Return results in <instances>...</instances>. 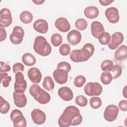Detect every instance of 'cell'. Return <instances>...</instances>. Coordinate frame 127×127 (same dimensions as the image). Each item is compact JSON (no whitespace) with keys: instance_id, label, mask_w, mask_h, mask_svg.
Masks as SVG:
<instances>
[{"instance_id":"6da1fadb","label":"cell","mask_w":127,"mask_h":127,"mask_svg":"<svg viewBox=\"0 0 127 127\" xmlns=\"http://www.w3.org/2000/svg\"><path fill=\"white\" fill-rule=\"evenodd\" d=\"M82 121V117L79 110L74 106L66 107L58 120V124L61 127H68L77 126Z\"/></svg>"},{"instance_id":"7a4b0ae2","label":"cell","mask_w":127,"mask_h":127,"mask_svg":"<svg viewBox=\"0 0 127 127\" xmlns=\"http://www.w3.org/2000/svg\"><path fill=\"white\" fill-rule=\"evenodd\" d=\"M94 51V47L92 44L86 43L83 46L82 49L72 51L69 55V58L73 62H85L92 56Z\"/></svg>"},{"instance_id":"3957f363","label":"cell","mask_w":127,"mask_h":127,"mask_svg":"<svg viewBox=\"0 0 127 127\" xmlns=\"http://www.w3.org/2000/svg\"><path fill=\"white\" fill-rule=\"evenodd\" d=\"M33 49L37 54L43 57L48 56L52 51L50 44L45 37L41 36H38L35 39Z\"/></svg>"},{"instance_id":"277c9868","label":"cell","mask_w":127,"mask_h":127,"mask_svg":"<svg viewBox=\"0 0 127 127\" xmlns=\"http://www.w3.org/2000/svg\"><path fill=\"white\" fill-rule=\"evenodd\" d=\"M10 117L14 127H25L27 126L26 120L22 113L18 109H14L10 113Z\"/></svg>"},{"instance_id":"5b68a950","label":"cell","mask_w":127,"mask_h":127,"mask_svg":"<svg viewBox=\"0 0 127 127\" xmlns=\"http://www.w3.org/2000/svg\"><path fill=\"white\" fill-rule=\"evenodd\" d=\"M102 91V86L98 82H88L84 87L85 93L89 96H99Z\"/></svg>"},{"instance_id":"8992f818","label":"cell","mask_w":127,"mask_h":127,"mask_svg":"<svg viewBox=\"0 0 127 127\" xmlns=\"http://www.w3.org/2000/svg\"><path fill=\"white\" fill-rule=\"evenodd\" d=\"M26 87L27 82L24 79L23 73L21 72H18L15 73L14 84V91L18 93H24Z\"/></svg>"},{"instance_id":"52a82bcc","label":"cell","mask_w":127,"mask_h":127,"mask_svg":"<svg viewBox=\"0 0 127 127\" xmlns=\"http://www.w3.org/2000/svg\"><path fill=\"white\" fill-rule=\"evenodd\" d=\"M24 36V31L22 28L16 26L13 28L12 32L9 36V39L13 44L18 45L22 42Z\"/></svg>"},{"instance_id":"ba28073f","label":"cell","mask_w":127,"mask_h":127,"mask_svg":"<svg viewBox=\"0 0 127 127\" xmlns=\"http://www.w3.org/2000/svg\"><path fill=\"white\" fill-rule=\"evenodd\" d=\"M118 114L119 107L115 105H109L105 110L104 117L108 122H113L116 120Z\"/></svg>"},{"instance_id":"9c48e42d","label":"cell","mask_w":127,"mask_h":127,"mask_svg":"<svg viewBox=\"0 0 127 127\" xmlns=\"http://www.w3.org/2000/svg\"><path fill=\"white\" fill-rule=\"evenodd\" d=\"M12 22V18L10 10L6 8L1 9L0 12V26L7 27L11 25Z\"/></svg>"},{"instance_id":"30bf717a","label":"cell","mask_w":127,"mask_h":127,"mask_svg":"<svg viewBox=\"0 0 127 127\" xmlns=\"http://www.w3.org/2000/svg\"><path fill=\"white\" fill-rule=\"evenodd\" d=\"M124 37L123 34L119 32H116L112 34L110 42L108 44V46L110 49L115 50L119 45L123 42Z\"/></svg>"},{"instance_id":"8fae6325","label":"cell","mask_w":127,"mask_h":127,"mask_svg":"<svg viewBox=\"0 0 127 127\" xmlns=\"http://www.w3.org/2000/svg\"><path fill=\"white\" fill-rule=\"evenodd\" d=\"M31 116L33 122L38 125L44 124L46 120L45 113L39 109H34L31 112Z\"/></svg>"},{"instance_id":"7c38bea8","label":"cell","mask_w":127,"mask_h":127,"mask_svg":"<svg viewBox=\"0 0 127 127\" xmlns=\"http://www.w3.org/2000/svg\"><path fill=\"white\" fill-rule=\"evenodd\" d=\"M105 14L108 20L111 23H116L119 21L120 16L118 9L115 7L107 8Z\"/></svg>"},{"instance_id":"4fadbf2b","label":"cell","mask_w":127,"mask_h":127,"mask_svg":"<svg viewBox=\"0 0 127 127\" xmlns=\"http://www.w3.org/2000/svg\"><path fill=\"white\" fill-rule=\"evenodd\" d=\"M53 75L56 82L60 84H64L67 81L68 72L64 69L57 68L53 72Z\"/></svg>"},{"instance_id":"5bb4252c","label":"cell","mask_w":127,"mask_h":127,"mask_svg":"<svg viewBox=\"0 0 127 127\" xmlns=\"http://www.w3.org/2000/svg\"><path fill=\"white\" fill-rule=\"evenodd\" d=\"M81 40V33L76 30H72L68 32L67 35V40L70 45L74 46L80 43Z\"/></svg>"},{"instance_id":"9a60e30c","label":"cell","mask_w":127,"mask_h":127,"mask_svg":"<svg viewBox=\"0 0 127 127\" xmlns=\"http://www.w3.org/2000/svg\"><path fill=\"white\" fill-rule=\"evenodd\" d=\"M27 75L30 81L34 83H39L41 80L42 73L40 70L36 67L30 68L28 70Z\"/></svg>"},{"instance_id":"2e32d148","label":"cell","mask_w":127,"mask_h":127,"mask_svg":"<svg viewBox=\"0 0 127 127\" xmlns=\"http://www.w3.org/2000/svg\"><path fill=\"white\" fill-rule=\"evenodd\" d=\"M58 95L64 101H69L73 98V93L71 89L66 86L62 87L59 89L58 91Z\"/></svg>"},{"instance_id":"e0dca14e","label":"cell","mask_w":127,"mask_h":127,"mask_svg":"<svg viewBox=\"0 0 127 127\" xmlns=\"http://www.w3.org/2000/svg\"><path fill=\"white\" fill-rule=\"evenodd\" d=\"M56 27L61 32H66L70 29V25L68 20L64 17L58 18L55 23Z\"/></svg>"},{"instance_id":"ac0fdd59","label":"cell","mask_w":127,"mask_h":127,"mask_svg":"<svg viewBox=\"0 0 127 127\" xmlns=\"http://www.w3.org/2000/svg\"><path fill=\"white\" fill-rule=\"evenodd\" d=\"M34 29L38 33L45 34L48 32V24L44 19H39L36 20L33 25Z\"/></svg>"},{"instance_id":"d6986e66","label":"cell","mask_w":127,"mask_h":127,"mask_svg":"<svg viewBox=\"0 0 127 127\" xmlns=\"http://www.w3.org/2000/svg\"><path fill=\"white\" fill-rule=\"evenodd\" d=\"M13 98L14 104L19 108L25 107L27 104V98L24 93H18L14 91L13 93Z\"/></svg>"},{"instance_id":"ffe728a7","label":"cell","mask_w":127,"mask_h":127,"mask_svg":"<svg viewBox=\"0 0 127 127\" xmlns=\"http://www.w3.org/2000/svg\"><path fill=\"white\" fill-rule=\"evenodd\" d=\"M105 32V29L102 24L97 21H94L91 24V32L92 36L98 38L99 36Z\"/></svg>"},{"instance_id":"44dd1931","label":"cell","mask_w":127,"mask_h":127,"mask_svg":"<svg viewBox=\"0 0 127 127\" xmlns=\"http://www.w3.org/2000/svg\"><path fill=\"white\" fill-rule=\"evenodd\" d=\"M34 99L41 104H46L50 102L51 96L50 94L42 88L38 94L34 97Z\"/></svg>"},{"instance_id":"7402d4cb","label":"cell","mask_w":127,"mask_h":127,"mask_svg":"<svg viewBox=\"0 0 127 127\" xmlns=\"http://www.w3.org/2000/svg\"><path fill=\"white\" fill-rule=\"evenodd\" d=\"M127 47L125 45H122L119 47L114 53L115 58L118 61L125 60L127 57Z\"/></svg>"},{"instance_id":"603a6c76","label":"cell","mask_w":127,"mask_h":127,"mask_svg":"<svg viewBox=\"0 0 127 127\" xmlns=\"http://www.w3.org/2000/svg\"><path fill=\"white\" fill-rule=\"evenodd\" d=\"M99 11L98 8L94 6L86 7L84 10L85 16L89 19H94L99 15Z\"/></svg>"},{"instance_id":"cb8c5ba5","label":"cell","mask_w":127,"mask_h":127,"mask_svg":"<svg viewBox=\"0 0 127 127\" xmlns=\"http://www.w3.org/2000/svg\"><path fill=\"white\" fill-rule=\"evenodd\" d=\"M22 61L23 63L28 66L33 65L36 62L35 57L29 53H25L22 57Z\"/></svg>"},{"instance_id":"d4e9b609","label":"cell","mask_w":127,"mask_h":127,"mask_svg":"<svg viewBox=\"0 0 127 127\" xmlns=\"http://www.w3.org/2000/svg\"><path fill=\"white\" fill-rule=\"evenodd\" d=\"M20 20L24 24H29L33 20L32 14L29 11H23L20 14Z\"/></svg>"},{"instance_id":"484cf974","label":"cell","mask_w":127,"mask_h":127,"mask_svg":"<svg viewBox=\"0 0 127 127\" xmlns=\"http://www.w3.org/2000/svg\"><path fill=\"white\" fill-rule=\"evenodd\" d=\"M43 86L44 88L48 91H52L55 87L54 80L51 76H46L43 82Z\"/></svg>"},{"instance_id":"4316f807","label":"cell","mask_w":127,"mask_h":127,"mask_svg":"<svg viewBox=\"0 0 127 127\" xmlns=\"http://www.w3.org/2000/svg\"><path fill=\"white\" fill-rule=\"evenodd\" d=\"M10 109V105L1 96L0 99V112L1 114H6Z\"/></svg>"},{"instance_id":"83f0119b","label":"cell","mask_w":127,"mask_h":127,"mask_svg":"<svg viewBox=\"0 0 127 127\" xmlns=\"http://www.w3.org/2000/svg\"><path fill=\"white\" fill-rule=\"evenodd\" d=\"M99 43L102 45H106L109 44L111 39V35L108 32H104L101 33L98 38Z\"/></svg>"},{"instance_id":"f1b7e54d","label":"cell","mask_w":127,"mask_h":127,"mask_svg":"<svg viewBox=\"0 0 127 127\" xmlns=\"http://www.w3.org/2000/svg\"><path fill=\"white\" fill-rule=\"evenodd\" d=\"M100 80L104 85H108L112 82L113 77L110 72L104 71L101 73Z\"/></svg>"},{"instance_id":"f546056e","label":"cell","mask_w":127,"mask_h":127,"mask_svg":"<svg viewBox=\"0 0 127 127\" xmlns=\"http://www.w3.org/2000/svg\"><path fill=\"white\" fill-rule=\"evenodd\" d=\"M51 41L53 46L58 47L62 44L63 42V38L61 34L59 33H54L51 36Z\"/></svg>"},{"instance_id":"4dcf8cb0","label":"cell","mask_w":127,"mask_h":127,"mask_svg":"<svg viewBox=\"0 0 127 127\" xmlns=\"http://www.w3.org/2000/svg\"><path fill=\"white\" fill-rule=\"evenodd\" d=\"M110 72L112 76L113 79H116L120 77L122 74V69L120 65L116 64L113 65L111 70Z\"/></svg>"},{"instance_id":"1f68e13d","label":"cell","mask_w":127,"mask_h":127,"mask_svg":"<svg viewBox=\"0 0 127 127\" xmlns=\"http://www.w3.org/2000/svg\"><path fill=\"white\" fill-rule=\"evenodd\" d=\"M89 104L92 108L94 109H98L102 105L101 99L98 97H93L90 99Z\"/></svg>"},{"instance_id":"d6a6232c","label":"cell","mask_w":127,"mask_h":127,"mask_svg":"<svg viewBox=\"0 0 127 127\" xmlns=\"http://www.w3.org/2000/svg\"><path fill=\"white\" fill-rule=\"evenodd\" d=\"M87 22L83 18H79L76 20L75 23V27L79 30H84L87 27Z\"/></svg>"},{"instance_id":"836d02e7","label":"cell","mask_w":127,"mask_h":127,"mask_svg":"<svg viewBox=\"0 0 127 127\" xmlns=\"http://www.w3.org/2000/svg\"><path fill=\"white\" fill-rule=\"evenodd\" d=\"M0 79L1 83L4 87H7L9 85V82L11 80V76L8 75L6 72H0Z\"/></svg>"},{"instance_id":"e575fe53","label":"cell","mask_w":127,"mask_h":127,"mask_svg":"<svg viewBox=\"0 0 127 127\" xmlns=\"http://www.w3.org/2000/svg\"><path fill=\"white\" fill-rule=\"evenodd\" d=\"M113 66V62L111 60H106L103 61L101 65V69L104 71L109 72Z\"/></svg>"},{"instance_id":"d590c367","label":"cell","mask_w":127,"mask_h":127,"mask_svg":"<svg viewBox=\"0 0 127 127\" xmlns=\"http://www.w3.org/2000/svg\"><path fill=\"white\" fill-rule=\"evenodd\" d=\"M86 82V78L83 75H78L74 79V85L77 87H81Z\"/></svg>"},{"instance_id":"8d00e7d4","label":"cell","mask_w":127,"mask_h":127,"mask_svg":"<svg viewBox=\"0 0 127 127\" xmlns=\"http://www.w3.org/2000/svg\"><path fill=\"white\" fill-rule=\"evenodd\" d=\"M75 102L77 105L80 107H85L87 104L88 100L85 96L83 95H79L76 97Z\"/></svg>"},{"instance_id":"74e56055","label":"cell","mask_w":127,"mask_h":127,"mask_svg":"<svg viewBox=\"0 0 127 127\" xmlns=\"http://www.w3.org/2000/svg\"><path fill=\"white\" fill-rule=\"evenodd\" d=\"M41 89L42 88L38 84H34L30 87L29 91L31 95L34 98L38 94Z\"/></svg>"},{"instance_id":"f35d334b","label":"cell","mask_w":127,"mask_h":127,"mask_svg":"<svg viewBox=\"0 0 127 127\" xmlns=\"http://www.w3.org/2000/svg\"><path fill=\"white\" fill-rule=\"evenodd\" d=\"M70 51V47L67 44H62L59 48V52L62 56H65L68 55Z\"/></svg>"},{"instance_id":"ab89813d","label":"cell","mask_w":127,"mask_h":127,"mask_svg":"<svg viewBox=\"0 0 127 127\" xmlns=\"http://www.w3.org/2000/svg\"><path fill=\"white\" fill-rule=\"evenodd\" d=\"M57 68L64 69L67 72H68L71 70V65L67 62H62L58 64L57 65Z\"/></svg>"},{"instance_id":"60d3db41","label":"cell","mask_w":127,"mask_h":127,"mask_svg":"<svg viewBox=\"0 0 127 127\" xmlns=\"http://www.w3.org/2000/svg\"><path fill=\"white\" fill-rule=\"evenodd\" d=\"M24 69V66L23 64L20 63H15L13 65V71L14 73H16L18 72L23 71Z\"/></svg>"},{"instance_id":"b9f144b4","label":"cell","mask_w":127,"mask_h":127,"mask_svg":"<svg viewBox=\"0 0 127 127\" xmlns=\"http://www.w3.org/2000/svg\"><path fill=\"white\" fill-rule=\"evenodd\" d=\"M0 72H8L11 69V67L9 65L6 64L3 62H0Z\"/></svg>"},{"instance_id":"7bdbcfd3","label":"cell","mask_w":127,"mask_h":127,"mask_svg":"<svg viewBox=\"0 0 127 127\" xmlns=\"http://www.w3.org/2000/svg\"><path fill=\"white\" fill-rule=\"evenodd\" d=\"M119 107L123 111H127V100H121L119 104Z\"/></svg>"},{"instance_id":"ee69618b","label":"cell","mask_w":127,"mask_h":127,"mask_svg":"<svg viewBox=\"0 0 127 127\" xmlns=\"http://www.w3.org/2000/svg\"><path fill=\"white\" fill-rule=\"evenodd\" d=\"M6 38V32L4 27L0 26V41L2 42Z\"/></svg>"},{"instance_id":"f6af8a7d","label":"cell","mask_w":127,"mask_h":127,"mask_svg":"<svg viewBox=\"0 0 127 127\" xmlns=\"http://www.w3.org/2000/svg\"><path fill=\"white\" fill-rule=\"evenodd\" d=\"M99 2L103 6H107L110 4L111 3L114 2V0H99Z\"/></svg>"},{"instance_id":"bcb514c9","label":"cell","mask_w":127,"mask_h":127,"mask_svg":"<svg viewBox=\"0 0 127 127\" xmlns=\"http://www.w3.org/2000/svg\"><path fill=\"white\" fill-rule=\"evenodd\" d=\"M32 1H33L34 3H35L36 4L40 5V4H42L43 2H44L45 0H33Z\"/></svg>"},{"instance_id":"7dc6e473","label":"cell","mask_w":127,"mask_h":127,"mask_svg":"<svg viewBox=\"0 0 127 127\" xmlns=\"http://www.w3.org/2000/svg\"><path fill=\"white\" fill-rule=\"evenodd\" d=\"M127 86H125L123 90V94L125 98H127Z\"/></svg>"}]
</instances>
